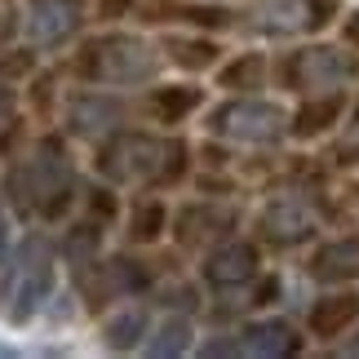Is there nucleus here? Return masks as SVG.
Segmentation results:
<instances>
[{
  "label": "nucleus",
  "instance_id": "nucleus-1",
  "mask_svg": "<svg viewBox=\"0 0 359 359\" xmlns=\"http://www.w3.org/2000/svg\"><path fill=\"white\" fill-rule=\"evenodd\" d=\"M5 266H9V275H5V284H0V306H5V315L13 324H22V320H32L53 293V257H49V248L32 236V240H22L13 248V257Z\"/></svg>",
  "mask_w": 359,
  "mask_h": 359
},
{
  "label": "nucleus",
  "instance_id": "nucleus-2",
  "mask_svg": "<svg viewBox=\"0 0 359 359\" xmlns=\"http://www.w3.org/2000/svg\"><path fill=\"white\" fill-rule=\"evenodd\" d=\"M80 72L102 85H133L156 72V53H151L137 36H107L93 40L89 53L80 58Z\"/></svg>",
  "mask_w": 359,
  "mask_h": 359
},
{
  "label": "nucleus",
  "instance_id": "nucleus-3",
  "mask_svg": "<svg viewBox=\"0 0 359 359\" xmlns=\"http://www.w3.org/2000/svg\"><path fill=\"white\" fill-rule=\"evenodd\" d=\"M213 129L236 142H275L284 133V111L275 102H231L213 116Z\"/></svg>",
  "mask_w": 359,
  "mask_h": 359
},
{
  "label": "nucleus",
  "instance_id": "nucleus-4",
  "mask_svg": "<svg viewBox=\"0 0 359 359\" xmlns=\"http://www.w3.org/2000/svg\"><path fill=\"white\" fill-rule=\"evenodd\" d=\"M80 18H85V5H80V0H36L32 40L36 45H62V40L80 27Z\"/></svg>",
  "mask_w": 359,
  "mask_h": 359
},
{
  "label": "nucleus",
  "instance_id": "nucleus-5",
  "mask_svg": "<svg viewBox=\"0 0 359 359\" xmlns=\"http://www.w3.org/2000/svg\"><path fill=\"white\" fill-rule=\"evenodd\" d=\"M160 156V147L151 142V137H124L120 147H111L102 156V169L111 173V177H147V173H156V160Z\"/></svg>",
  "mask_w": 359,
  "mask_h": 359
},
{
  "label": "nucleus",
  "instance_id": "nucleus-6",
  "mask_svg": "<svg viewBox=\"0 0 359 359\" xmlns=\"http://www.w3.org/2000/svg\"><path fill=\"white\" fill-rule=\"evenodd\" d=\"M253 248L248 244H226V248H217V253L209 257V280L213 284H222V288H231V284H244L248 275H253Z\"/></svg>",
  "mask_w": 359,
  "mask_h": 359
},
{
  "label": "nucleus",
  "instance_id": "nucleus-7",
  "mask_svg": "<svg viewBox=\"0 0 359 359\" xmlns=\"http://www.w3.org/2000/svg\"><path fill=\"white\" fill-rule=\"evenodd\" d=\"M32 182H36V196H62L67 191V156L53 142H45L36 151V160H32Z\"/></svg>",
  "mask_w": 359,
  "mask_h": 359
},
{
  "label": "nucleus",
  "instance_id": "nucleus-8",
  "mask_svg": "<svg viewBox=\"0 0 359 359\" xmlns=\"http://www.w3.org/2000/svg\"><path fill=\"white\" fill-rule=\"evenodd\" d=\"M346 58L333 49H311L306 58H302V80H306L311 89H333L337 80H346Z\"/></svg>",
  "mask_w": 359,
  "mask_h": 359
},
{
  "label": "nucleus",
  "instance_id": "nucleus-9",
  "mask_svg": "<svg viewBox=\"0 0 359 359\" xmlns=\"http://www.w3.org/2000/svg\"><path fill=\"white\" fill-rule=\"evenodd\" d=\"M244 355H284L293 351V328L280 324V320H266V324H253L240 341Z\"/></svg>",
  "mask_w": 359,
  "mask_h": 359
},
{
  "label": "nucleus",
  "instance_id": "nucleus-10",
  "mask_svg": "<svg viewBox=\"0 0 359 359\" xmlns=\"http://www.w3.org/2000/svg\"><path fill=\"white\" fill-rule=\"evenodd\" d=\"M120 120V111L111 102H102V98H80L76 107H72V129L80 133V137H98V133H107L111 124Z\"/></svg>",
  "mask_w": 359,
  "mask_h": 359
},
{
  "label": "nucleus",
  "instance_id": "nucleus-11",
  "mask_svg": "<svg viewBox=\"0 0 359 359\" xmlns=\"http://www.w3.org/2000/svg\"><path fill=\"white\" fill-rule=\"evenodd\" d=\"M306 231H311V213L302 209L297 200H280L266 213V236L271 240H302Z\"/></svg>",
  "mask_w": 359,
  "mask_h": 359
},
{
  "label": "nucleus",
  "instance_id": "nucleus-12",
  "mask_svg": "<svg viewBox=\"0 0 359 359\" xmlns=\"http://www.w3.org/2000/svg\"><path fill=\"white\" fill-rule=\"evenodd\" d=\"M257 18H262V27H271V32H297V27L315 22L311 18V0H271Z\"/></svg>",
  "mask_w": 359,
  "mask_h": 359
},
{
  "label": "nucleus",
  "instance_id": "nucleus-13",
  "mask_svg": "<svg viewBox=\"0 0 359 359\" xmlns=\"http://www.w3.org/2000/svg\"><path fill=\"white\" fill-rule=\"evenodd\" d=\"M315 271L328 275V280H341V275H359V240H341L333 248H324Z\"/></svg>",
  "mask_w": 359,
  "mask_h": 359
},
{
  "label": "nucleus",
  "instance_id": "nucleus-14",
  "mask_svg": "<svg viewBox=\"0 0 359 359\" xmlns=\"http://www.w3.org/2000/svg\"><path fill=\"white\" fill-rule=\"evenodd\" d=\"M187 346H191V324L177 320V315H173V320H164L156 333H151V341H147L151 355H182Z\"/></svg>",
  "mask_w": 359,
  "mask_h": 359
},
{
  "label": "nucleus",
  "instance_id": "nucleus-15",
  "mask_svg": "<svg viewBox=\"0 0 359 359\" xmlns=\"http://www.w3.org/2000/svg\"><path fill=\"white\" fill-rule=\"evenodd\" d=\"M142 328H147V315L142 311H120L111 324H107V346L111 351H129L137 337H142Z\"/></svg>",
  "mask_w": 359,
  "mask_h": 359
},
{
  "label": "nucleus",
  "instance_id": "nucleus-16",
  "mask_svg": "<svg viewBox=\"0 0 359 359\" xmlns=\"http://www.w3.org/2000/svg\"><path fill=\"white\" fill-rule=\"evenodd\" d=\"M351 311H355V302H351V297H341V306H324V311H320V320H315V324H320V328H337V324L346 320Z\"/></svg>",
  "mask_w": 359,
  "mask_h": 359
},
{
  "label": "nucleus",
  "instance_id": "nucleus-17",
  "mask_svg": "<svg viewBox=\"0 0 359 359\" xmlns=\"http://www.w3.org/2000/svg\"><path fill=\"white\" fill-rule=\"evenodd\" d=\"M151 226H160V209H142V213H137V222H133V236H156V231H151Z\"/></svg>",
  "mask_w": 359,
  "mask_h": 359
},
{
  "label": "nucleus",
  "instance_id": "nucleus-18",
  "mask_svg": "<svg viewBox=\"0 0 359 359\" xmlns=\"http://www.w3.org/2000/svg\"><path fill=\"white\" fill-rule=\"evenodd\" d=\"M187 102H196V93H169V98H160V107H164L169 116H173V111H182Z\"/></svg>",
  "mask_w": 359,
  "mask_h": 359
},
{
  "label": "nucleus",
  "instance_id": "nucleus-19",
  "mask_svg": "<svg viewBox=\"0 0 359 359\" xmlns=\"http://www.w3.org/2000/svg\"><path fill=\"white\" fill-rule=\"evenodd\" d=\"M93 244H98V236H72V257L93 253Z\"/></svg>",
  "mask_w": 359,
  "mask_h": 359
},
{
  "label": "nucleus",
  "instance_id": "nucleus-20",
  "mask_svg": "<svg viewBox=\"0 0 359 359\" xmlns=\"http://www.w3.org/2000/svg\"><path fill=\"white\" fill-rule=\"evenodd\" d=\"M5 253H9V226H5V213H0V266H5Z\"/></svg>",
  "mask_w": 359,
  "mask_h": 359
}]
</instances>
